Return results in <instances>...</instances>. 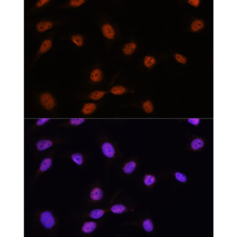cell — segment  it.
Segmentation results:
<instances>
[{
    "label": "cell",
    "mask_w": 237,
    "mask_h": 237,
    "mask_svg": "<svg viewBox=\"0 0 237 237\" xmlns=\"http://www.w3.org/2000/svg\"><path fill=\"white\" fill-rule=\"evenodd\" d=\"M99 143V147L104 158L106 159H111L114 157L116 151L114 145L105 137H102Z\"/></svg>",
    "instance_id": "6da1fadb"
},
{
    "label": "cell",
    "mask_w": 237,
    "mask_h": 237,
    "mask_svg": "<svg viewBox=\"0 0 237 237\" xmlns=\"http://www.w3.org/2000/svg\"><path fill=\"white\" fill-rule=\"evenodd\" d=\"M40 221L43 226L47 229L52 228L55 224V220L52 213L48 211L44 212L41 214Z\"/></svg>",
    "instance_id": "7a4b0ae2"
},
{
    "label": "cell",
    "mask_w": 237,
    "mask_h": 237,
    "mask_svg": "<svg viewBox=\"0 0 237 237\" xmlns=\"http://www.w3.org/2000/svg\"><path fill=\"white\" fill-rule=\"evenodd\" d=\"M40 100L42 106L47 110H51L55 106L54 100L50 94L47 93L43 94L40 97Z\"/></svg>",
    "instance_id": "3957f363"
},
{
    "label": "cell",
    "mask_w": 237,
    "mask_h": 237,
    "mask_svg": "<svg viewBox=\"0 0 237 237\" xmlns=\"http://www.w3.org/2000/svg\"><path fill=\"white\" fill-rule=\"evenodd\" d=\"M54 142L48 138L42 139L36 143L35 146L37 150L39 151H43L51 147Z\"/></svg>",
    "instance_id": "277c9868"
},
{
    "label": "cell",
    "mask_w": 237,
    "mask_h": 237,
    "mask_svg": "<svg viewBox=\"0 0 237 237\" xmlns=\"http://www.w3.org/2000/svg\"><path fill=\"white\" fill-rule=\"evenodd\" d=\"M71 160L76 165L81 166L83 165L85 161L84 154L80 152H75L70 155Z\"/></svg>",
    "instance_id": "5b68a950"
},
{
    "label": "cell",
    "mask_w": 237,
    "mask_h": 237,
    "mask_svg": "<svg viewBox=\"0 0 237 237\" xmlns=\"http://www.w3.org/2000/svg\"><path fill=\"white\" fill-rule=\"evenodd\" d=\"M104 196L102 190L98 187L93 188L90 193V199L94 201H98L101 200Z\"/></svg>",
    "instance_id": "8992f818"
},
{
    "label": "cell",
    "mask_w": 237,
    "mask_h": 237,
    "mask_svg": "<svg viewBox=\"0 0 237 237\" xmlns=\"http://www.w3.org/2000/svg\"><path fill=\"white\" fill-rule=\"evenodd\" d=\"M102 31L104 36L109 39L114 38L115 35V31L112 26L108 24L103 25L102 28Z\"/></svg>",
    "instance_id": "52a82bcc"
},
{
    "label": "cell",
    "mask_w": 237,
    "mask_h": 237,
    "mask_svg": "<svg viewBox=\"0 0 237 237\" xmlns=\"http://www.w3.org/2000/svg\"><path fill=\"white\" fill-rule=\"evenodd\" d=\"M97 224L93 221H87L84 223L81 228L82 231L86 234L92 233L96 229Z\"/></svg>",
    "instance_id": "ba28073f"
},
{
    "label": "cell",
    "mask_w": 237,
    "mask_h": 237,
    "mask_svg": "<svg viewBox=\"0 0 237 237\" xmlns=\"http://www.w3.org/2000/svg\"><path fill=\"white\" fill-rule=\"evenodd\" d=\"M52 163V158L47 157L44 158L41 161L39 167V170L41 172L47 171L51 166Z\"/></svg>",
    "instance_id": "9c48e42d"
},
{
    "label": "cell",
    "mask_w": 237,
    "mask_h": 237,
    "mask_svg": "<svg viewBox=\"0 0 237 237\" xmlns=\"http://www.w3.org/2000/svg\"><path fill=\"white\" fill-rule=\"evenodd\" d=\"M204 145L203 140L199 137H197L192 140L190 143V147L191 150L196 151L202 149Z\"/></svg>",
    "instance_id": "30bf717a"
},
{
    "label": "cell",
    "mask_w": 237,
    "mask_h": 237,
    "mask_svg": "<svg viewBox=\"0 0 237 237\" xmlns=\"http://www.w3.org/2000/svg\"><path fill=\"white\" fill-rule=\"evenodd\" d=\"M107 212V210L100 208L95 209L91 210L89 216L92 219H98L101 218Z\"/></svg>",
    "instance_id": "8fae6325"
},
{
    "label": "cell",
    "mask_w": 237,
    "mask_h": 237,
    "mask_svg": "<svg viewBox=\"0 0 237 237\" xmlns=\"http://www.w3.org/2000/svg\"><path fill=\"white\" fill-rule=\"evenodd\" d=\"M136 164L134 161H130L125 163L122 168L123 172L126 174L132 172L136 167Z\"/></svg>",
    "instance_id": "7c38bea8"
},
{
    "label": "cell",
    "mask_w": 237,
    "mask_h": 237,
    "mask_svg": "<svg viewBox=\"0 0 237 237\" xmlns=\"http://www.w3.org/2000/svg\"><path fill=\"white\" fill-rule=\"evenodd\" d=\"M136 47V44L133 42L127 43L122 49L123 53L126 55H130L135 51Z\"/></svg>",
    "instance_id": "4fadbf2b"
},
{
    "label": "cell",
    "mask_w": 237,
    "mask_h": 237,
    "mask_svg": "<svg viewBox=\"0 0 237 237\" xmlns=\"http://www.w3.org/2000/svg\"><path fill=\"white\" fill-rule=\"evenodd\" d=\"M96 106L93 103L85 104L82 109L83 113L86 115H88L93 113L96 110Z\"/></svg>",
    "instance_id": "5bb4252c"
},
{
    "label": "cell",
    "mask_w": 237,
    "mask_h": 237,
    "mask_svg": "<svg viewBox=\"0 0 237 237\" xmlns=\"http://www.w3.org/2000/svg\"><path fill=\"white\" fill-rule=\"evenodd\" d=\"M90 77L91 80L94 82H99L103 78V74L100 69H95L91 73Z\"/></svg>",
    "instance_id": "9a60e30c"
},
{
    "label": "cell",
    "mask_w": 237,
    "mask_h": 237,
    "mask_svg": "<svg viewBox=\"0 0 237 237\" xmlns=\"http://www.w3.org/2000/svg\"><path fill=\"white\" fill-rule=\"evenodd\" d=\"M126 209L125 205L121 204H116L113 205L110 210L113 213L115 214H121L124 212Z\"/></svg>",
    "instance_id": "2e32d148"
},
{
    "label": "cell",
    "mask_w": 237,
    "mask_h": 237,
    "mask_svg": "<svg viewBox=\"0 0 237 237\" xmlns=\"http://www.w3.org/2000/svg\"><path fill=\"white\" fill-rule=\"evenodd\" d=\"M52 26V23L50 22L44 21L38 23L36 26V28L39 32H43L50 28Z\"/></svg>",
    "instance_id": "e0dca14e"
},
{
    "label": "cell",
    "mask_w": 237,
    "mask_h": 237,
    "mask_svg": "<svg viewBox=\"0 0 237 237\" xmlns=\"http://www.w3.org/2000/svg\"><path fill=\"white\" fill-rule=\"evenodd\" d=\"M142 226L147 232H150L154 230V226L151 220L149 219H145L142 222Z\"/></svg>",
    "instance_id": "ac0fdd59"
},
{
    "label": "cell",
    "mask_w": 237,
    "mask_h": 237,
    "mask_svg": "<svg viewBox=\"0 0 237 237\" xmlns=\"http://www.w3.org/2000/svg\"><path fill=\"white\" fill-rule=\"evenodd\" d=\"M204 25L203 22L201 20H195L191 24V29L193 31L196 32L202 29Z\"/></svg>",
    "instance_id": "d6986e66"
},
{
    "label": "cell",
    "mask_w": 237,
    "mask_h": 237,
    "mask_svg": "<svg viewBox=\"0 0 237 237\" xmlns=\"http://www.w3.org/2000/svg\"><path fill=\"white\" fill-rule=\"evenodd\" d=\"M126 90V88L124 87L117 85L112 87L110 90V91L114 94L120 95L124 93Z\"/></svg>",
    "instance_id": "ffe728a7"
},
{
    "label": "cell",
    "mask_w": 237,
    "mask_h": 237,
    "mask_svg": "<svg viewBox=\"0 0 237 237\" xmlns=\"http://www.w3.org/2000/svg\"><path fill=\"white\" fill-rule=\"evenodd\" d=\"M106 92L104 91L97 90L92 92L90 95V97L92 100H97L101 98L105 93Z\"/></svg>",
    "instance_id": "44dd1931"
},
{
    "label": "cell",
    "mask_w": 237,
    "mask_h": 237,
    "mask_svg": "<svg viewBox=\"0 0 237 237\" xmlns=\"http://www.w3.org/2000/svg\"><path fill=\"white\" fill-rule=\"evenodd\" d=\"M51 46V42L50 40H46L44 41L42 44L39 49L40 52L43 53L47 51Z\"/></svg>",
    "instance_id": "7402d4cb"
},
{
    "label": "cell",
    "mask_w": 237,
    "mask_h": 237,
    "mask_svg": "<svg viewBox=\"0 0 237 237\" xmlns=\"http://www.w3.org/2000/svg\"><path fill=\"white\" fill-rule=\"evenodd\" d=\"M156 178L154 176L150 174H146L144 177V182L147 186H149L155 181Z\"/></svg>",
    "instance_id": "603a6c76"
},
{
    "label": "cell",
    "mask_w": 237,
    "mask_h": 237,
    "mask_svg": "<svg viewBox=\"0 0 237 237\" xmlns=\"http://www.w3.org/2000/svg\"><path fill=\"white\" fill-rule=\"evenodd\" d=\"M142 106L144 110L146 113H150L153 110V105L150 101L147 100L144 102Z\"/></svg>",
    "instance_id": "cb8c5ba5"
},
{
    "label": "cell",
    "mask_w": 237,
    "mask_h": 237,
    "mask_svg": "<svg viewBox=\"0 0 237 237\" xmlns=\"http://www.w3.org/2000/svg\"><path fill=\"white\" fill-rule=\"evenodd\" d=\"M155 62V58L151 56H146L144 60V64L147 67H150L152 66Z\"/></svg>",
    "instance_id": "d4e9b609"
},
{
    "label": "cell",
    "mask_w": 237,
    "mask_h": 237,
    "mask_svg": "<svg viewBox=\"0 0 237 237\" xmlns=\"http://www.w3.org/2000/svg\"><path fill=\"white\" fill-rule=\"evenodd\" d=\"M85 121L83 118H72L69 121V123L71 126H77L81 125Z\"/></svg>",
    "instance_id": "484cf974"
},
{
    "label": "cell",
    "mask_w": 237,
    "mask_h": 237,
    "mask_svg": "<svg viewBox=\"0 0 237 237\" xmlns=\"http://www.w3.org/2000/svg\"><path fill=\"white\" fill-rule=\"evenodd\" d=\"M72 41L77 46H82L83 43V38L82 36L78 34L73 35L71 37Z\"/></svg>",
    "instance_id": "4316f807"
},
{
    "label": "cell",
    "mask_w": 237,
    "mask_h": 237,
    "mask_svg": "<svg viewBox=\"0 0 237 237\" xmlns=\"http://www.w3.org/2000/svg\"><path fill=\"white\" fill-rule=\"evenodd\" d=\"M176 179L178 181L182 182H184L187 180L186 176L183 173L179 172H177L175 174Z\"/></svg>",
    "instance_id": "83f0119b"
},
{
    "label": "cell",
    "mask_w": 237,
    "mask_h": 237,
    "mask_svg": "<svg viewBox=\"0 0 237 237\" xmlns=\"http://www.w3.org/2000/svg\"><path fill=\"white\" fill-rule=\"evenodd\" d=\"M84 0H71L69 2L70 5L74 7H77L79 6L85 2Z\"/></svg>",
    "instance_id": "f1b7e54d"
},
{
    "label": "cell",
    "mask_w": 237,
    "mask_h": 237,
    "mask_svg": "<svg viewBox=\"0 0 237 237\" xmlns=\"http://www.w3.org/2000/svg\"><path fill=\"white\" fill-rule=\"evenodd\" d=\"M175 57L176 60L181 63L185 64L186 62V58L180 54H176L175 55Z\"/></svg>",
    "instance_id": "f546056e"
},
{
    "label": "cell",
    "mask_w": 237,
    "mask_h": 237,
    "mask_svg": "<svg viewBox=\"0 0 237 237\" xmlns=\"http://www.w3.org/2000/svg\"><path fill=\"white\" fill-rule=\"evenodd\" d=\"M50 119L47 118H43L38 119L36 122V125L38 126H41L47 123Z\"/></svg>",
    "instance_id": "4dcf8cb0"
},
{
    "label": "cell",
    "mask_w": 237,
    "mask_h": 237,
    "mask_svg": "<svg viewBox=\"0 0 237 237\" xmlns=\"http://www.w3.org/2000/svg\"><path fill=\"white\" fill-rule=\"evenodd\" d=\"M187 121L190 124L194 126H197L199 124L200 122V119L197 118H191L188 119Z\"/></svg>",
    "instance_id": "1f68e13d"
},
{
    "label": "cell",
    "mask_w": 237,
    "mask_h": 237,
    "mask_svg": "<svg viewBox=\"0 0 237 237\" xmlns=\"http://www.w3.org/2000/svg\"><path fill=\"white\" fill-rule=\"evenodd\" d=\"M188 3L190 5L195 7H197L199 3V0H189Z\"/></svg>",
    "instance_id": "d6a6232c"
},
{
    "label": "cell",
    "mask_w": 237,
    "mask_h": 237,
    "mask_svg": "<svg viewBox=\"0 0 237 237\" xmlns=\"http://www.w3.org/2000/svg\"><path fill=\"white\" fill-rule=\"evenodd\" d=\"M48 0H40L37 2L36 5L37 7H38L42 6L46 3L48 2Z\"/></svg>",
    "instance_id": "836d02e7"
}]
</instances>
